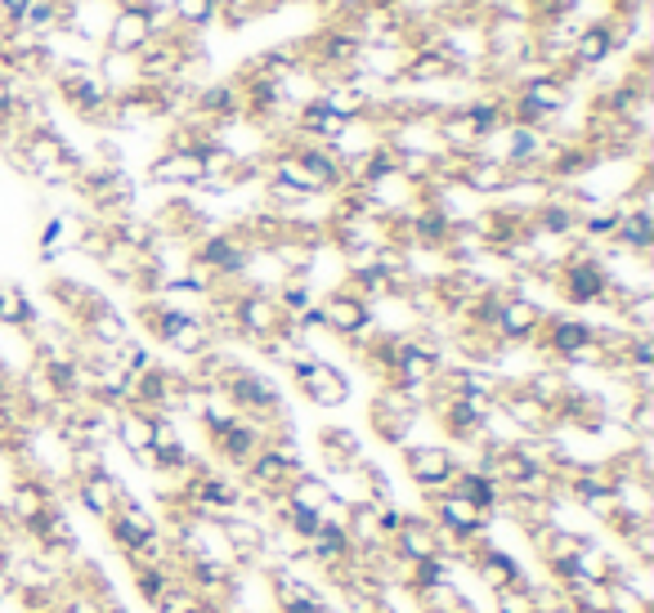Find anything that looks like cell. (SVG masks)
Returning a JSON list of instances; mask_svg holds the SVG:
<instances>
[{
  "mask_svg": "<svg viewBox=\"0 0 654 613\" xmlns=\"http://www.w3.org/2000/svg\"><path fill=\"white\" fill-rule=\"evenodd\" d=\"M139 322H144L162 345L189 354V358H202V354H211V345H215V341H211V327H207L198 314L179 309V305H166V300H144V305H139Z\"/></svg>",
  "mask_w": 654,
  "mask_h": 613,
  "instance_id": "cell-1",
  "label": "cell"
},
{
  "mask_svg": "<svg viewBox=\"0 0 654 613\" xmlns=\"http://www.w3.org/2000/svg\"><path fill=\"white\" fill-rule=\"evenodd\" d=\"M166 10L153 5V0H121L108 19V32H104V50L117 55V59H135L153 36L166 32Z\"/></svg>",
  "mask_w": 654,
  "mask_h": 613,
  "instance_id": "cell-2",
  "label": "cell"
},
{
  "mask_svg": "<svg viewBox=\"0 0 654 613\" xmlns=\"http://www.w3.org/2000/svg\"><path fill=\"white\" fill-rule=\"evenodd\" d=\"M19 157H23V170H32V175H40V179H50V184L77 175V157H72V149L63 144V139H59L50 126H32V130L23 134V144H19Z\"/></svg>",
  "mask_w": 654,
  "mask_h": 613,
  "instance_id": "cell-3",
  "label": "cell"
},
{
  "mask_svg": "<svg viewBox=\"0 0 654 613\" xmlns=\"http://www.w3.org/2000/svg\"><path fill=\"white\" fill-rule=\"evenodd\" d=\"M628 32H632V19H623V14H619V19H592V23H583V27L574 32V40H570L565 63H570L574 72L600 68V63L623 45Z\"/></svg>",
  "mask_w": 654,
  "mask_h": 613,
  "instance_id": "cell-4",
  "label": "cell"
},
{
  "mask_svg": "<svg viewBox=\"0 0 654 613\" xmlns=\"http://www.w3.org/2000/svg\"><path fill=\"white\" fill-rule=\"evenodd\" d=\"M547 354L565 358V363H583V358H610V350L596 345V327L583 318H542L538 337Z\"/></svg>",
  "mask_w": 654,
  "mask_h": 613,
  "instance_id": "cell-5",
  "label": "cell"
},
{
  "mask_svg": "<svg viewBox=\"0 0 654 613\" xmlns=\"http://www.w3.org/2000/svg\"><path fill=\"white\" fill-rule=\"evenodd\" d=\"M551 282H556L560 300H570V305L610 300V273H605V264L592 260V256H570L565 264L551 273Z\"/></svg>",
  "mask_w": 654,
  "mask_h": 613,
  "instance_id": "cell-6",
  "label": "cell"
},
{
  "mask_svg": "<svg viewBox=\"0 0 654 613\" xmlns=\"http://www.w3.org/2000/svg\"><path fill=\"white\" fill-rule=\"evenodd\" d=\"M229 314H233V332H243V337H252V341H273V337H283V332H292V318L278 309V300L273 296H265V292H247V296H238L229 305Z\"/></svg>",
  "mask_w": 654,
  "mask_h": 613,
  "instance_id": "cell-7",
  "label": "cell"
},
{
  "mask_svg": "<svg viewBox=\"0 0 654 613\" xmlns=\"http://www.w3.org/2000/svg\"><path fill=\"white\" fill-rule=\"evenodd\" d=\"M59 94H63V104L90 121H100L104 113H113V90L100 81L95 68H81V63H68L59 68Z\"/></svg>",
  "mask_w": 654,
  "mask_h": 613,
  "instance_id": "cell-8",
  "label": "cell"
},
{
  "mask_svg": "<svg viewBox=\"0 0 654 613\" xmlns=\"http://www.w3.org/2000/svg\"><path fill=\"white\" fill-rule=\"evenodd\" d=\"M292 376H296V386H301V394L310 399V403H318V408H341L346 399H350V381L332 367V363H318V358H310V354H296L292 363Z\"/></svg>",
  "mask_w": 654,
  "mask_h": 613,
  "instance_id": "cell-9",
  "label": "cell"
},
{
  "mask_svg": "<svg viewBox=\"0 0 654 613\" xmlns=\"http://www.w3.org/2000/svg\"><path fill=\"white\" fill-rule=\"evenodd\" d=\"M252 256L256 251H252V243L243 238V233H211V238L198 243L194 264L207 269L211 278H238V273H247Z\"/></svg>",
  "mask_w": 654,
  "mask_h": 613,
  "instance_id": "cell-10",
  "label": "cell"
},
{
  "mask_svg": "<svg viewBox=\"0 0 654 613\" xmlns=\"http://www.w3.org/2000/svg\"><path fill=\"white\" fill-rule=\"evenodd\" d=\"M453 179L476 198H498L516 184V170L489 153H471V157H453Z\"/></svg>",
  "mask_w": 654,
  "mask_h": 613,
  "instance_id": "cell-11",
  "label": "cell"
},
{
  "mask_svg": "<svg viewBox=\"0 0 654 613\" xmlns=\"http://www.w3.org/2000/svg\"><path fill=\"white\" fill-rule=\"evenodd\" d=\"M359 55H363V36L354 27H323L310 40V59L305 63L327 68L332 76H346L350 68H359Z\"/></svg>",
  "mask_w": 654,
  "mask_h": 613,
  "instance_id": "cell-12",
  "label": "cell"
},
{
  "mask_svg": "<svg viewBox=\"0 0 654 613\" xmlns=\"http://www.w3.org/2000/svg\"><path fill=\"white\" fill-rule=\"evenodd\" d=\"M220 390H224V403L233 412H273L278 408V390L260 372H247V367H224Z\"/></svg>",
  "mask_w": 654,
  "mask_h": 613,
  "instance_id": "cell-13",
  "label": "cell"
},
{
  "mask_svg": "<svg viewBox=\"0 0 654 613\" xmlns=\"http://www.w3.org/2000/svg\"><path fill=\"white\" fill-rule=\"evenodd\" d=\"M318 314H323V327H327V332H337V337H346V341L363 337L367 327H372V305H367L363 296H354L350 287H341V292H332V296H323V300H318Z\"/></svg>",
  "mask_w": 654,
  "mask_h": 613,
  "instance_id": "cell-14",
  "label": "cell"
},
{
  "mask_svg": "<svg viewBox=\"0 0 654 613\" xmlns=\"http://www.w3.org/2000/svg\"><path fill=\"white\" fill-rule=\"evenodd\" d=\"M149 179L153 184H171V188H202L207 170H202V157H198L194 144H171L162 157H153Z\"/></svg>",
  "mask_w": 654,
  "mask_h": 613,
  "instance_id": "cell-15",
  "label": "cell"
},
{
  "mask_svg": "<svg viewBox=\"0 0 654 613\" xmlns=\"http://www.w3.org/2000/svg\"><path fill=\"white\" fill-rule=\"evenodd\" d=\"M542 309L525 296H498V309H493V337L498 341H534L538 327H542Z\"/></svg>",
  "mask_w": 654,
  "mask_h": 613,
  "instance_id": "cell-16",
  "label": "cell"
},
{
  "mask_svg": "<svg viewBox=\"0 0 654 613\" xmlns=\"http://www.w3.org/2000/svg\"><path fill=\"white\" fill-rule=\"evenodd\" d=\"M404 465L412 484L422 488H453V475H457V461L448 448L440 444H417V448H404Z\"/></svg>",
  "mask_w": 654,
  "mask_h": 613,
  "instance_id": "cell-17",
  "label": "cell"
},
{
  "mask_svg": "<svg viewBox=\"0 0 654 613\" xmlns=\"http://www.w3.org/2000/svg\"><path fill=\"white\" fill-rule=\"evenodd\" d=\"M444 76H457V63L440 50V45H417V50H408L404 68H399V81L408 85H431V81H444Z\"/></svg>",
  "mask_w": 654,
  "mask_h": 613,
  "instance_id": "cell-18",
  "label": "cell"
},
{
  "mask_svg": "<svg viewBox=\"0 0 654 613\" xmlns=\"http://www.w3.org/2000/svg\"><path fill=\"white\" fill-rule=\"evenodd\" d=\"M502 412L511 416V426L525 431V435H547V426L556 421V408H547L542 399H534L525 386L511 390V394H502Z\"/></svg>",
  "mask_w": 654,
  "mask_h": 613,
  "instance_id": "cell-19",
  "label": "cell"
},
{
  "mask_svg": "<svg viewBox=\"0 0 654 613\" xmlns=\"http://www.w3.org/2000/svg\"><path fill=\"white\" fill-rule=\"evenodd\" d=\"M113 431L126 444V452H135L139 461H149V452H153V412L149 408H121L113 416Z\"/></svg>",
  "mask_w": 654,
  "mask_h": 613,
  "instance_id": "cell-20",
  "label": "cell"
},
{
  "mask_svg": "<svg viewBox=\"0 0 654 613\" xmlns=\"http://www.w3.org/2000/svg\"><path fill=\"white\" fill-rule=\"evenodd\" d=\"M211 439H215V448H220V452H224L233 465H247V461H252V457L265 448V431H260V426H252V421H243V416L233 421V426L215 431Z\"/></svg>",
  "mask_w": 654,
  "mask_h": 613,
  "instance_id": "cell-21",
  "label": "cell"
},
{
  "mask_svg": "<svg viewBox=\"0 0 654 613\" xmlns=\"http://www.w3.org/2000/svg\"><path fill=\"white\" fill-rule=\"evenodd\" d=\"M77 493H81V506L90 515H100V520H108V515L117 510V502H121V484L108 475V470H85V475L77 480Z\"/></svg>",
  "mask_w": 654,
  "mask_h": 613,
  "instance_id": "cell-22",
  "label": "cell"
},
{
  "mask_svg": "<svg viewBox=\"0 0 654 613\" xmlns=\"http://www.w3.org/2000/svg\"><path fill=\"white\" fill-rule=\"evenodd\" d=\"M395 542H399V555H404L408 564H422V559H435V555H440V533H435L431 520H399Z\"/></svg>",
  "mask_w": 654,
  "mask_h": 613,
  "instance_id": "cell-23",
  "label": "cell"
},
{
  "mask_svg": "<svg viewBox=\"0 0 654 613\" xmlns=\"http://www.w3.org/2000/svg\"><path fill=\"white\" fill-rule=\"evenodd\" d=\"M435 515H440V524H444L453 538H471V533H480V529H484V520H489L484 510H476L471 502L457 497V493H444Z\"/></svg>",
  "mask_w": 654,
  "mask_h": 613,
  "instance_id": "cell-24",
  "label": "cell"
},
{
  "mask_svg": "<svg viewBox=\"0 0 654 613\" xmlns=\"http://www.w3.org/2000/svg\"><path fill=\"white\" fill-rule=\"evenodd\" d=\"M615 243H619L623 251H650V247H654V220H650V207H637V211H623V215H619Z\"/></svg>",
  "mask_w": 654,
  "mask_h": 613,
  "instance_id": "cell-25",
  "label": "cell"
},
{
  "mask_svg": "<svg viewBox=\"0 0 654 613\" xmlns=\"http://www.w3.org/2000/svg\"><path fill=\"white\" fill-rule=\"evenodd\" d=\"M288 506L327 515V506H332V488H327L318 475H301V470H296V475L288 480Z\"/></svg>",
  "mask_w": 654,
  "mask_h": 613,
  "instance_id": "cell-26",
  "label": "cell"
},
{
  "mask_svg": "<svg viewBox=\"0 0 654 613\" xmlns=\"http://www.w3.org/2000/svg\"><path fill=\"white\" fill-rule=\"evenodd\" d=\"M198 108L207 117H233V113H243V85L238 81H229V85H211L198 94Z\"/></svg>",
  "mask_w": 654,
  "mask_h": 613,
  "instance_id": "cell-27",
  "label": "cell"
},
{
  "mask_svg": "<svg viewBox=\"0 0 654 613\" xmlns=\"http://www.w3.org/2000/svg\"><path fill=\"white\" fill-rule=\"evenodd\" d=\"M171 19H175L179 32H202V27H211L220 14H215L211 0H171Z\"/></svg>",
  "mask_w": 654,
  "mask_h": 613,
  "instance_id": "cell-28",
  "label": "cell"
},
{
  "mask_svg": "<svg viewBox=\"0 0 654 613\" xmlns=\"http://www.w3.org/2000/svg\"><path fill=\"white\" fill-rule=\"evenodd\" d=\"M50 506V497H45V484H36V480H27V484H19V488H10V510L19 515L23 524H32L36 515Z\"/></svg>",
  "mask_w": 654,
  "mask_h": 613,
  "instance_id": "cell-29",
  "label": "cell"
},
{
  "mask_svg": "<svg viewBox=\"0 0 654 613\" xmlns=\"http://www.w3.org/2000/svg\"><path fill=\"white\" fill-rule=\"evenodd\" d=\"M476 569H480V578H484L493 591H502V587H511V582H521L516 564H511L502 551H484V555L476 559Z\"/></svg>",
  "mask_w": 654,
  "mask_h": 613,
  "instance_id": "cell-30",
  "label": "cell"
},
{
  "mask_svg": "<svg viewBox=\"0 0 654 613\" xmlns=\"http://www.w3.org/2000/svg\"><path fill=\"white\" fill-rule=\"evenodd\" d=\"M498 613H542V604L525 582H511L498 591Z\"/></svg>",
  "mask_w": 654,
  "mask_h": 613,
  "instance_id": "cell-31",
  "label": "cell"
},
{
  "mask_svg": "<svg viewBox=\"0 0 654 613\" xmlns=\"http://www.w3.org/2000/svg\"><path fill=\"white\" fill-rule=\"evenodd\" d=\"M323 452H327V461H359V444H354V435H346V431H323Z\"/></svg>",
  "mask_w": 654,
  "mask_h": 613,
  "instance_id": "cell-32",
  "label": "cell"
},
{
  "mask_svg": "<svg viewBox=\"0 0 654 613\" xmlns=\"http://www.w3.org/2000/svg\"><path fill=\"white\" fill-rule=\"evenodd\" d=\"M0 322H10V327H27L32 322V305L23 292H0Z\"/></svg>",
  "mask_w": 654,
  "mask_h": 613,
  "instance_id": "cell-33",
  "label": "cell"
},
{
  "mask_svg": "<svg viewBox=\"0 0 654 613\" xmlns=\"http://www.w3.org/2000/svg\"><path fill=\"white\" fill-rule=\"evenodd\" d=\"M23 113V94H19V81L0 72V121H14Z\"/></svg>",
  "mask_w": 654,
  "mask_h": 613,
  "instance_id": "cell-34",
  "label": "cell"
},
{
  "mask_svg": "<svg viewBox=\"0 0 654 613\" xmlns=\"http://www.w3.org/2000/svg\"><path fill=\"white\" fill-rule=\"evenodd\" d=\"M166 587H171V578H166V569H157V564H153V569H139V596H144V600H162L166 596Z\"/></svg>",
  "mask_w": 654,
  "mask_h": 613,
  "instance_id": "cell-35",
  "label": "cell"
}]
</instances>
